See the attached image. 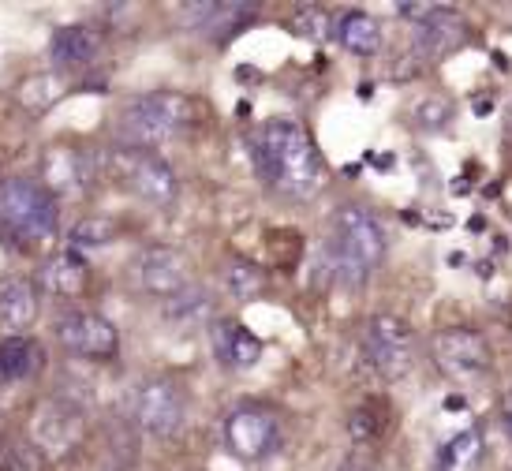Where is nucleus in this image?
<instances>
[{
    "label": "nucleus",
    "instance_id": "1",
    "mask_svg": "<svg viewBox=\"0 0 512 471\" xmlns=\"http://www.w3.org/2000/svg\"><path fill=\"white\" fill-rule=\"evenodd\" d=\"M251 157L262 184L281 199L307 202L326 184V161L299 120H266L251 135Z\"/></svg>",
    "mask_w": 512,
    "mask_h": 471
},
{
    "label": "nucleus",
    "instance_id": "2",
    "mask_svg": "<svg viewBox=\"0 0 512 471\" xmlns=\"http://www.w3.org/2000/svg\"><path fill=\"white\" fill-rule=\"evenodd\" d=\"M329 273L348 288H359L370 273L382 266L385 258V229L378 214H370L367 206L348 202L329 217V236L322 247Z\"/></svg>",
    "mask_w": 512,
    "mask_h": 471
},
{
    "label": "nucleus",
    "instance_id": "3",
    "mask_svg": "<svg viewBox=\"0 0 512 471\" xmlns=\"http://www.w3.org/2000/svg\"><path fill=\"white\" fill-rule=\"evenodd\" d=\"M0 229L19 247H42L60 232V202L38 180L15 176L0 184Z\"/></svg>",
    "mask_w": 512,
    "mask_h": 471
},
{
    "label": "nucleus",
    "instance_id": "4",
    "mask_svg": "<svg viewBox=\"0 0 512 471\" xmlns=\"http://www.w3.org/2000/svg\"><path fill=\"white\" fill-rule=\"evenodd\" d=\"M191 120V101L176 90H150L131 98L116 113V139L131 150H154L157 143H169Z\"/></svg>",
    "mask_w": 512,
    "mask_h": 471
},
{
    "label": "nucleus",
    "instance_id": "5",
    "mask_svg": "<svg viewBox=\"0 0 512 471\" xmlns=\"http://www.w3.org/2000/svg\"><path fill=\"white\" fill-rule=\"evenodd\" d=\"M109 172L116 184L128 187L135 199L150 202V206H172L180 195V180L165 157L157 150H131V146H116L109 154Z\"/></svg>",
    "mask_w": 512,
    "mask_h": 471
},
{
    "label": "nucleus",
    "instance_id": "6",
    "mask_svg": "<svg viewBox=\"0 0 512 471\" xmlns=\"http://www.w3.org/2000/svg\"><path fill=\"white\" fill-rule=\"evenodd\" d=\"M124 415L135 427L154 438H172L180 434L187 419V400L180 393L176 382L169 378H143L139 386H131V393L124 397Z\"/></svg>",
    "mask_w": 512,
    "mask_h": 471
},
{
    "label": "nucleus",
    "instance_id": "7",
    "mask_svg": "<svg viewBox=\"0 0 512 471\" xmlns=\"http://www.w3.org/2000/svg\"><path fill=\"white\" fill-rule=\"evenodd\" d=\"M221 434H225L228 453L236 460H247V464H258L281 449V419L273 408L258 404V400H240L225 415Z\"/></svg>",
    "mask_w": 512,
    "mask_h": 471
},
{
    "label": "nucleus",
    "instance_id": "8",
    "mask_svg": "<svg viewBox=\"0 0 512 471\" xmlns=\"http://www.w3.org/2000/svg\"><path fill=\"white\" fill-rule=\"evenodd\" d=\"M363 359L382 378H404L415 363V329L400 314H374L363 333Z\"/></svg>",
    "mask_w": 512,
    "mask_h": 471
},
{
    "label": "nucleus",
    "instance_id": "9",
    "mask_svg": "<svg viewBox=\"0 0 512 471\" xmlns=\"http://www.w3.org/2000/svg\"><path fill=\"white\" fill-rule=\"evenodd\" d=\"M430 356L438 363V371L445 378H456V382H475V378H483L490 371V344L479 329H468V326H449V329H438L434 337H430Z\"/></svg>",
    "mask_w": 512,
    "mask_h": 471
},
{
    "label": "nucleus",
    "instance_id": "10",
    "mask_svg": "<svg viewBox=\"0 0 512 471\" xmlns=\"http://www.w3.org/2000/svg\"><path fill=\"white\" fill-rule=\"evenodd\" d=\"M57 341L64 352L79 359H113L120 352V333L116 326L98 311H68L57 318Z\"/></svg>",
    "mask_w": 512,
    "mask_h": 471
},
{
    "label": "nucleus",
    "instance_id": "11",
    "mask_svg": "<svg viewBox=\"0 0 512 471\" xmlns=\"http://www.w3.org/2000/svg\"><path fill=\"white\" fill-rule=\"evenodd\" d=\"M83 430L86 419L75 400L53 397L42 412L34 415V445H42L49 457H60V453L75 449L83 442Z\"/></svg>",
    "mask_w": 512,
    "mask_h": 471
},
{
    "label": "nucleus",
    "instance_id": "12",
    "mask_svg": "<svg viewBox=\"0 0 512 471\" xmlns=\"http://www.w3.org/2000/svg\"><path fill=\"white\" fill-rule=\"evenodd\" d=\"M135 273H139V285L150 296H161V300H172V296H180L191 285V262H187L180 247H150V251H143L139 262H135Z\"/></svg>",
    "mask_w": 512,
    "mask_h": 471
},
{
    "label": "nucleus",
    "instance_id": "13",
    "mask_svg": "<svg viewBox=\"0 0 512 471\" xmlns=\"http://www.w3.org/2000/svg\"><path fill=\"white\" fill-rule=\"evenodd\" d=\"M105 38L98 27H86V23H72V27H60L49 42V60L57 72H86L94 60L101 57Z\"/></svg>",
    "mask_w": 512,
    "mask_h": 471
},
{
    "label": "nucleus",
    "instance_id": "14",
    "mask_svg": "<svg viewBox=\"0 0 512 471\" xmlns=\"http://www.w3.org/2000/svg\"><path fill=\"white\" fill-rule=\"evenodd\" d=\"M34 285L49 292V296H60V300L83 296L86 288H90V262L79 251H72V247L68 251H53V255L42 258Z\"/></svg>",
    "mask_w": 512,
    "mask_h": 471
},
{
    "label": "nucleus",
    "instance_id": "15",
    "mask_svg": "<svg viewBox=\"0 0 512 471\" xmlns=\"http://www.w3.org/2000/svg\"><path fill=\"white\" fill-rule=\"evenodd\" d=\"M468 38V23H464V15L456 12V8H430V15L419 23V34H415V49L419 53H427V57H445V53H453L460 49Z\"/></svg>",
    "mask_w": 512,
    "mask_h": 471
},
{
    "label": "nucleus",
    "instance_id": "16",
    "mask_svg": "<svg viewBox=\"0 0 512 471\" xmlns=\"http://www.w3.org/2000/svg\"><path fill=\"white\" fill-rule=\"evenodd\" d=\"M214 356L225 367H255L262 359V341L258 333L243 326V322H214Z\"/></svg>",
    "mask_w": 512,
    "mask_h": 471
},
{
    "label": "nucleus",
    "instance_id": "17",
    "mask_svg": "<svg viewBox=\"0 0 512 471\" xmlns=\"http://www.w3.org/2000/svg\"><path fill=\"white\" fill-rule=\"evenodd\" d=\"M38 318V292L27 277H4L0 281V326L8 333L27 329Z\"/></svg>",
    "mask_w": 512,
    "mask_h": 471
},
{
    "label": "nucleus",
    "instance_id": "18",
    "mask_svg": "<svg viewBox=\"0 0 512 471\" xmlns=\"http://www.w3.org/2000/svg\"><path fill=\"white\" fill-rule=\"evenodd\" d=\"M42 367H45V352L34 337L8 333L0 341V371H4L8 382H30V378L42 374Z\"/></svg>",
    "mask_w": 512,
    "mask_h": 471
},
{
    "label": "nucleus",
    "instance_id": "19",
    "mask_svg": "<svg viewBox=\"0 0 512 471\" xmlns=\"http://www.w3.org/2000/svg\"><path fill=\"white\" fill-rule=\"evenodd\" d=\"M94 176V165H86V154L75 146H60L45 157V187L57 191H83Z\"/></svg>",
    "mask_w": 512,
    "mask_h": 471
},
{
    "label": "nucleus",
    "instance_id": "20",
    "mask_svg": "<svg viewBox=\"0 0 512 471\" xmlns=\"http://www.w3.org/2000/svg\"><path fill=\"white\" fill-rule=\"evenodd\" d=\"M161 318L176 329H199L202 322H210V318H214V292H210L206 285H195V281H191L180 296L165 300Z\"/></svg>",
    "mask_w": 512,
    "mask_h": 471
},
{
    "label": "nucleus",
    "instance_id": "21",
    "mask_svg": "<svg viewBox=\"0 0 512 471\" xmlns=\"http://www.w3.org/2000/svg\"><path fill=\"white\" fill-rule=\"evenodd\" d=\"M333 38H337L348 53H356V57H374V53L382 49V23L370 12H344L341 19H337Z\"/></svg>",
    "mask_w": 512,
    "mask_h": 471
},
{
    "label": "nucleus",
    "instance_id": "22",
    "mask_svg": "<svg viewBox=\"0 0 512 471\" xmlns=\"http://www.w3.org/2000/svg\"><path fill=\"white\" fill-rule=\"evenodd\" d=\"M483 453H486L483 430L468 427L441 445L438 457H434V471H475L483 464Z\"/></svg>",
    "mask_w": 512,
    "mask_h": 471
},
{
    "label": "nucleus",
    "instance_id": "23",
    "mask_svg": "<svg viewBox=\"0 0 512 471\" xmlns=\"http://www.w3.org/2000/svg\"><path fill=\"white\" fill-rule=\"evenodd\" d=\"M221 285H225V292L232 296V300H258L262 292H266V273L258 270L255 262H247V258H232L225 266V273H221Z\"/></svg>",
    "mask_w": 512,
    "mask_h": 471
},
{
    "label": "nucleus",
    "instance_id": "24",
    "mask_svg": "<svg viewBox=\"0 0 512 471\" xmlns=\"http://www.w3.org/2000/svg\"><path fill=\"white\" fill-rule=\"evenodd\" d=\"M255 15H258V4H214V15L206 19L202 30H206L214 42H228V38H236Z\"/></svg>",
    "mask_w": 512,
    "mask_h": 471
},
{
    "label": "nucleus",
    "instance_id": "25",
    "mask_svg": "<svg viewBox=\"0 0 512 471\" xmlns=\"http://www.w3.org/2000/svg\"><path fill=\"white\" fill-rule=\"evenodd\" d=\"M292 34L296 38H307V42H326V38H333V30H337V19L326 12V8H299L296 15H292Z\"/></svg>",
    "mask_w": 512,
    "mask_h": 471
},
{
    "label": "nucleus",
    "instance_id": "26",
    "mask_svg": "<svg viewBox=\"0 0 512 471\" xmlns=\"http://www.w3.org/2000/svg\"><path fill=\"white\" fill-rule=\"evenodd\" d=\"M68 236L75 247H105L116 240V225L109 217H83V221H75Z\"/></svg>",
    "mask_w": 512,
    "mask_h": 471
},
{
    "label": "nucleus",
    "instance_id": "27",
    "mask_svg": "<svg viewBox=\"0 0 512 471\" xmlns=\"http://www.w3.org/2000/svg\"><path fill=\"white\" fill-rule=\"evenodd\" d=\"M415 120H419V128H427V131L445 128V124L453 120V101L449 98H423L419 101V109H415Z\"/></svg>",
    "mask_w": 512,
    "mask_h": 471
},
{
    "label": "nucleus",
    "instance_id": "28",
    "mask_svg": "<svg viewBox=\"0 0 512 471\" xmlns=\"http://www.w3.org/2000/svg\"><path fill=\"white\" fill-rule=\"evenodd\" d=\"M4 471H45L42 453L30 445H12V453L4 460Z\"/></svg>",
    "mask_w": 512,
    "mask_h": 471
},
{
    "label": "nucleus",
    "instance_id": "29",
    "mask_svg": "<svg viewBox=\"0 0 512 471\" xmlns=\"http://www.w3.org/2000/svg\"><path fill=\"white\" fill-rule=\"evenodd\" d=\"M348 430H352V438H356V442H370V438H378V430H382V423L374 419V412H370V408H359V412L352 415V423H348Z\"/></svg>",
    "mask_w": 512,
    "mask_h": 471
},
{
    "label": "nucleus",
    "instance_id": "30",
    "mask_svg": "<svg viewBox=\"0 0 512 471\" xmlns=\"http://www.w3.org/2000/svg\"><path fill=\"white\" fill-rule=\"evenodd\" d=\"M501 423H505V434L512 438V389L505 393V404H501Z\"/></svg>",
    "mask_w": 512,
    "mask_h": 471
},
{
    "label": "nucleus",
    "instance_id": "31",
    "mask_svg": "<svg viewBox=\"0 0 512 471\" xmlns=\"http://www.w3.org/2000/svg\"><path fill=\"white\" fill-rule=\"evenodd\" d=\"M505 131H509V143H512V105L505 109Z\"/></svg>",
    "mask_w": 512,
    "mask_h": 471
},
{
    "label": "nucleus",
    "instance_id": "32",
    "mask_svg": "<svg viewBox=\"0 0 512 471\" xmlns=\"http://www.w3.org/2000/svg\"><path fill=\"white\" fill-rule=\"evenodd\" d=\"M0 386H4V371H0Z\"/></svg>",
    "mask_w": 512,
    "mask_h": 471
},
{
    "label": "nucleus",
    "instance_id": "33",
    "mask_svg": "<svg viewBox=\"0 0 512 471\" xmlns=\"http://www.w3.org/2000/svg\"><path fill=\"white\" fill-rule=\"evenodd\" d=\"M113 471H116V468H113Z\"/></svg>",
    "mask_w": 512,
    "mask_h": 471
}]
</instances>
